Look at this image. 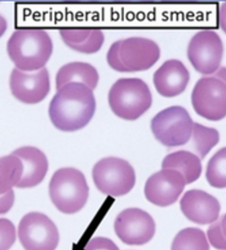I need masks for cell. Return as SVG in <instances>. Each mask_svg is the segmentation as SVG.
Wrapping results in <instances>:
<instances>
[{"label":"cell","instance_id":"18","mask_svg":"<svg viewBox=\"0 0 226 250\" xmlns=\"http://www.w3.org/2000/svg\"><path fill=\"white\" fill-rule=\"evenodd\" d=\"M99 74L92 65L81 62L68 63L57 73V89L70 83H80L94 89L98 85Z\"/></svg>","mask_w":226,"mask_h":250},{"label":"cell","instance_id":"14","mask_svg":"<svg viewBox=\"0 0 226 250\" xmlns=\"http://www.w3.org/2000/svg\"><path fill=\"white\" fill-rule=\"evenodd\" d=\"M184 215L199 225H208L217 221L220 212L219 201L206 192L192 189L185 194L180 201Z\"/></svg>","mask_w":226,"mask_h":250},{"label":"cell","instance_id":"5","mask_svg":"<svg viewBox=\"0 0 226 250\" xmlns=\"http://www.w3.org/2000/svg\"><path fill=\"white\" fill-rule=\"evenodd\" d=\"M50 199L60 211L74 214L85 206L89 187L81 171L72 167L56 171L49 184Z\"/></svg>","mask_w":226,"mask_h":250},{"label":"cell","instance_id":"1","mask_svg":"<svg viewBox=\"0 0 226 250\" xmlns=\"http://www.w3.org/2000/svg\"><path fill=\"white\" fill-rule=\"evenodd\" d=\"M57 90L48 109L52 124L66 132L85 127L96 109L92 89L83 83H70Z\"/></svg>","mask_w":226,"mask_h":250},{"label":"cell","instance_id":"15","mask_svg":"<svg viewBox=\"0 0 226 250\" xmlns=\"http://www.w3.org/2000/svg\"><path fill=\"white\" fill-rule=\"evenodd\" d=\"M189 80L187 69L177 60L165 62L154 74V83L157 91L166 98H173L184 92Z\"/></svg>","mask_w":226,"mask_h":250},{"label":"cell","instance_id":"17","mask_svg":"<svg viewBox=\"0 0 226 250\" xmlns=\"http://www.w3.org/2000/svg\"><path fill=\"white\" fill-rule=\"evenodd\" d=\"M60 33L69 47L82 53H97L104 42L103 33L100 29H62Z\"/></svg>","mask_w":226,"mask_h":250},{"label":"cell","instance_id":"27","mask_svg":"<svg viewBox=\"0 0 226 250\" xmlns=\"http://www.w3.org/2000/svg\"><path fill=\"white\" fill-rule=\"evenodd\" d=\"M15 201L14 190L4 195L0 196V214L8 212L12 208Z\"/></svg>","mask_w":226,"mask_h":250},{"label":"cell","instance_id":"23","mask_svg":"<svg viewBox=\"0 0 226 250\" xmlns=\"http://www.w3.org/2000/svg\"><path fill=\"white\" fill-rule=\"evenodd\" d=\"M206 177L211 186L218 189L226 188V147L211 158L207 165Z\"/></svg>","mask_w":226,"mask_h":250},{"label":"cell","instance_id":"7","mask_svg":"<svg viewBox=\"0 0 226 250\" xmlns=\"http://www.w3.org/2000/svg\"><path fill=\"white\" fill-rule=\"evenodd\" d=\"M93 178L101 192L114 197L129 193L136 182L132 166L126 160L114 157L103 158L95 164Z\"/></svg>","mask_w":226,"mask_h":250},{"label":"cell","instance_id":"22","mask_svg":"<svg viewBox=\"0 0 226 250\" xmlns=\"http://www.w3.org/2000/svg\"><path fill=\"white\" fill-rule=\"evenodd\" d=\"M171 250H210V246L203 230L187 228L175 236Z\"/></svg>","mask_w":226,"mask_h":250},{"label":"cell","instance_id":"9","mask_svg":"<svg viewBox=\"0 0 226 250\" xmlns=\"http://www.w3.org/2000/svg\"><path fill=\"white\" fill-rule=\"evenodd\" d=\"M192 104L198 115L210 121L226 116V84L219 78H202L192 93Z\"/></svg>","mask_w":226,"mask_h":250},{"label":"cell","instance_id":"30","mask_svg":"<svg viewBox=\"0 0 226 250\" xmlns=\"http://www.w3.org/2000/svg\"><path fill=\"white\" fill-rule=\"evenodd\" d=\"M7 29V22L4 18L0 15V37L4 34Z\"/></svg>","mask_w":226,"mask_h":250},{"label":"cell","instance_id":"4","mask_svg":"<svg viewBox=\"0 0 226 250\" xmlns=\"http://www.w3.org/2000/svg\"><path fill=\"white\" fill-rule=\"evenodd\" d=\"M110 107L125 120L139 118L150 108L152 96L148 85L140 78H121L110 89Z\"/></svg>","mask_w":226,"mask_h":250},{"label":"cell","instance_id":"12","mask_svg":"<svg viewBox=\"0 0 226 250\" xmlns=\"http://www.w3.org/2000/svg\"><path fill=\"white\" fill-rule=\"evenodd\" d=\"M9 84L12 94L18 100L27 104H37L49 93V74L46 68L31 72L15 68Z\"/></svg>","mask_w":226,"mask_h":250},{"label":"cell","instance_id":"28","mask_svg":"<svg viewBox=\"0 0 226 250\" xmlns=\"http://www.w3.org/2000/svg\"><path fill=\"white\" fill-rule=\"evenodd\" d=\"M218 23L220 27L226 33V2L220 5L218 11Z\"/></svg>","mask_w":226,"mask_h":250},{"label":"cell","instance_id":"11","mask_svg":"<svg viewBox=\"0 0 226 250\" xmlns=\"http://www.w3.org/2000/svg\"><path fill=\"white\" fill-rule=\"evenodd\" d=\"M115 230L124 243L141 246L152 240L156 232V225L152 216L144 210L128 208L116 218Z\"/></svg>","mask_w":226,"mask_h":250},{"label":"cell","instance_id":"8","mask_svg":"<svg viewBox=\"0 0 226 250\" xmlns=\"http://www.w3.org/2000/svg\"><path fill=\"white\" fill-rule=\"evenodd\" d=\"M18 236L25 250H55L59 243L57 226L40 212H30L22 218Z\"/></svg>","mask_w":226,"mask_h":250},{"label":"cell","instance_id":"6","mask_svg":"<svg viewBox=\"0 0 226 250\" xmlns=\"http://www.w3.org/2000/svg\"><path fill=\"white\" fill-rule=\"evenodd\" d=\"M193 126L189 114L181 106H172L162 110L151 123L154 137L167 147L186 145L192 137Z\"/></svg>","mask_w":226,"mask_h":250},{"label":"cell","instance_id":"21","mask_svg":"<svg viewBox=\"0 0 226 250\" xmlns=\"http://www.w3.org/2000/svg\"><path fill=\"white\" fill-rule=\"evenodd\" d=\"M191 137L194 151L200 159H203L220 141L218 130L197 123H194Z\"/></svg>","mask_w":226,"mask_h":250},{"label":"cell","instance_id":"24","mask_svg":"<svg viewBox=\"0 0 226 250\" xmlns=\"http://www.w3.org/2000/svg\"><path fill=\"white\" fill-rule=\"evenodd\" d=\"M207 234L213 247L226 250V213L209 227Z\"/></svg>","mask_w":226,"mask_h":250},{"label":"cell","instance_id":"26","mask_svg":"<svg viewBox=\"0 0 226 250\" xmlns=\"http://www.w3.org/2000/svg\"><path fill=\"white\" fill-rule=\"evenodd\" d=\"M85 250H119V248L109 238L98 237L87 244Z\"/></svg>","mask_w":226,"mask_h":250},{"label":"cell","instance_id":"20","mask_svg":"<svg viewBox=\"0 0 226 250\" xmlns=\"http://www.w3.org/2000/svg\"><path fill=\"white\" fill-rule=\"evenodd\" d=\"M21 161L14 154L0 158V196L5 195L17 187L23 175Z\"/></svg>","mask_w":226,"mask_h":250},{"label":"cell","instance_id":"19","mask_svg":"<svg viewBox=\"0 0 226 250\" xmlns=\"http://www.w3.org/2000/svg\"><path fill=\"white\" fill-rule=\"evenodd\" d=\"M162 168L174 169L184 176L186 184L195 182L201 176L203 167L201 159L188 151L171 153L164 158Z\"/></svg>","mask_w":226,"mask_h":250},{"label":"cell","instance_id":"16","mask_svg":"<svg viewBox=\"0 0 226 250\" xmlns=\"http://www.w3.org/2000/svg\"><path fill=\"white\" fill-rule=\"evenodd\" d=\"M12 154L20 158L23 166V175L17 188H33L42 182L48 171V163L42 151L35 147L24 146Z\"/></svg>","mask_w":226,"mask_h":250},{"label":"cell","instance_id":"29","mask_svg":"<svg viewBox=\"0 0 226 250\" xmlns=\"http://www.w3.org/2000/svg\"><path fill=\"white\" fill-rule=\"evenodd\" d=\"M214 76L222 80L226 84V68L225 67H222L218 69L217 72L215 73Z\"/></svg>","mask_w":226,"mask_h":250},{"label":"cell","instance_id":"2","mask_svg":"<svg viewBox=\"0 0 226 250\" xmlns=\"http://www.w3.org/2000/svg\"><path fill=\"white\" fill-rule=\"evenodd\" d=\"M53 50L51 38L41 29H19L7 42V53L18 70L31 72L41 70Z\"/></svg>","mask_w":226,"mask_h":250},{"label":"cell","instance_id":"10","mask_svg":"<svg viewBox=\"0 0 226 250\" xmlns=\"http://www.w3.org/2000/svg\"><path fill=\"white\" fill-rule=\"evenodd\" d=\"M187 55L198 72L204 75L214 74L219 69L223 55L221 39L214 31H200L190 41Z\"/></svg>","mask_w":226,"mask_h":250},{"label":"cell","instance_id":"3","mask_svg":"<svg viewBox=\"0 0 226 250\" xmlns=\"http://www.w3.org/2000/svg\"><path fill=\"white\" fill-rule=\"evenodd\" d=\"M160 57V48L154 41L131 37L117 41L108 51L106 60L114 70L122 72L146 70Z\"/></svg>","mask_w":226,"mask_h":250},{"label":"cell","instance_id":"25","mask_svg":"<svg viewBox=\"0 0 226 250\" xmlns=\"http://www.w3.org/2000/svg\"><path fill=\"white\" fill-rule=\"evenodd\" d=\"M16 240V227L7 218H0V250H9Z\"/></svg>","mask_w":226,"mask_h":250},{"label":"cell","instance_id":"13","mask_svg":"<svg viewBox=\"0 0 226 250\" xmlns=\"http://www.w3.org/2000/svg\"><path fill=\"white\" fill-rule=\"evenodd\" d=\"M185 185L184 176L178 171L163 169L147 180L145 186V197L157 206H169L176 202Z\"/></svg>","mask_w":226,"mask_h":250}]
</instances>
